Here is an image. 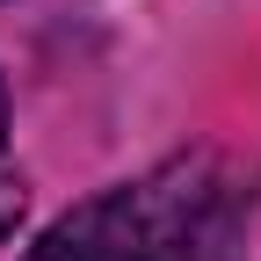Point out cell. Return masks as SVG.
Returning a JSON list of instances; mask_svg holds the SVG:
<instances>
[{"instance_id": "obj_1", "label": "cell", "mask_w": 261, "mask_h": 261, "mask_svg": "<svg viewBox=\"0 0 261 261\" xmlns=\"http://www.w3.org/2000/svg\"><path fill=\"white\" fill-rule=\"evenodd\" d=\"M261 174L196 145L73 203L22 261H247Z\"/></svg>"}, {"instance_id": "obj_2", "label": "cell", "mask_w": 261, "mask_h": 261, "mask_svg": "<svg viewBox=\"0 0 261 261\" xmlns=\"http://www.w3.org/2000/svg\"><path fill=\"white\" fill-rule=\"evenodd\" d=\"M22 211H29V181L8 160V87H0V240L22 232Z\"/></svg>"}]
</instances>
